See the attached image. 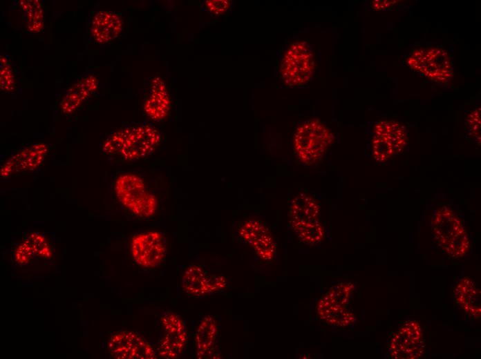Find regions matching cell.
I'll use <instances>...</instances> for the list:
<instances>
[{
    "label": "cell",
    "mask_w": 481,
    "mask_h": 359,
    "mask_svg": "<svg viewBox=\"0 0 481 359\" xmlns=\"http://www.w3.org/2000/svg\"><path fill=\"white\" fill-rule=\"evenodd\" d=\"M52 251L46 239L41 234L32 232L27 235L15 252L16 262L25 264L35 257L50 258Z\"/></svg>",
    "instance_id": "obj_19"
},
{
    "label": "cell",
    "mask_w": 481,
    "mask_h": 359,
    "mask_svg": "<svg viewBox=\"0 0 481 359\" xmlns=\"http://www.w3.org/2000/svg\"><path fill=\"white\" fill-rule=\"evenodd\" d=\"M109 353L117 359H155V351L138 334L128 331L115 333L108 343Z\"/></svg>",
    "instance_id": "obj_10"
},
{
    "label": "cell",
    "mask_w": 481,
    "mask_h": 359,
    "mask_svg": "<svg viewBox=\"0 0 481 359\" xmlns=\"http://www.w3.org/2000/svg\"><path fill=\"white\" fill-rule=\"evenodd\" d=\"M396 2L395 0H375L370 3V6L375 10H384L391 8Z\"/></svg>",
    "instance_id": "obj_29"
},
{
    "label": "cell",
    "mask_w": 481,
    "mask_h": 359,
    "mask_svg": "<svg viewBox=\"0 0 481 359\" xmlns=\"http://www.w3.org/2000/svg\"><path fill=\"white\" fill-rule=\"evenodd\" d=\"M227 285L224 277L209 274L198 265H192L185 271L181 278V286L189 294L202 296L218 291Z\"/></svg>",
    "instance_id": "obj_13"
},
{
    "label": "cell",
    "mask_w": 481,
    "mask_h": 359,
    "mask_svg": "<svg viewBox=\"0 0 481 359\" xmlns=\"http://www.w3.org/2000/svg\"><path fill=\"white\" fill-rule=\"evenodd\" d=\"M375 135L384 137L393 146L395 153L401 152L407 143L405 128L393 120H381L375 126Z\"/></svg>",
    "instance_id": "obj_22"
},
{
    "label": "cell",
    "mask_w": 481,
    "mask_h": 359,
    "mask_svg": "<svg viewBox=\"0 0 481 359\" xmlns=\"http://www.w3.org/2000/svg\"><path fill=\"white\" fill-rule=\"evenodd\" d=\"M208 10L215 14H221L225 12L230 6V1L228 0H209L205 1Z\"/></svg>",
    "instance_id": "obj_28"
},
{
    "label": "cell",
    "mask_w": 481,
    "mask_h": 359,
    "mask_svg": "<svg viewBox=\"0 0 481 359\" xmlns=\"http://www.w3.org/2000/svg\"><path fill=\"white\" fill-rule=\"evenodd\" d=\"M123 22L117 14L102 10L93 17L91 32L95 41L106 43L115 39L122 30Z\"/></svg>",
    "instance_id": "obj_16"
},
{
    "label": "cell",
    "mask_w": 481,
    "mask_h": 359,
    "mask_svg": "<svg viewBox=\"0 0 481 359\" xmlns=\"http://www.w3.org/2000/svg\"><path fill=\"white\" fill-rule=\"evenodd\" d=\"M240 236L255 251L257 255L270 260L275 252V244L268 228L261 221L249 220L239 229Z\"/></svg>",
    "instance_id": "obj_14"
},
{
    "label": "cell",
    "mask_w": 481,
    "mask_h": 359,
    "mask_svg": "<svg viewBox=\"0 0 481 359\" xmlns=\"http://www.w3.org/2000/svg\"><path fill=\"white\" fill-rule=\"evenodd\" d=\"M372 150L374 158L378 162H384L395 154L392 144L386 139L376 136L372 141Z\"/></svg>",
    "instance_id": "obj_26"
},
{
    "label": "cell",
    "mask_w": 481,
    "mask_h": 359,
    "mask_svg": "<svg viewBox=\"0 0 481 359\" xmlns=\"http://www.w3.org/2000/svg\"><path fill=\"white\" fill-rule=\"evenodd\" d=\"M334 142L330 130L317 119L299 126L294 135V148L299 159L307 164L319 162Z\"/></svg>",
    "instance_id": "obj_4"
},
{
    "label": "cell",
    "mask_w": 481,
    "mask_h": 359,
    "mask_svg": "<svg viewBox=\"0 0 481 359\" xmlns=\"http://www.w3.org/2000/svg\"><path fill=\"white\" fill-rule=\"evenodd\" d=\"M314 68L312 51L306 43L292 44L283 57L280 73L288 86H302L311 79Z\"/></svg>",
    "instance_id": "obj_5"
},
{
    "label": "cell",
    "mask_w": 481,
    "mask_h": 359,
    "mask_svg": "<svg viewBox=\"0 0 481 359\" xmlns=\"http://www.w3.org/2000/svg\"><path fill=\"white\" fill-rule=\"evenodd\" d=\"M413 70L439 83L448 81L453 76L451 57L441 48H426L415 50L407 60Z\"/></svg>",
    "instance_id": "obj_6"
},
{
    "label": "cell",
    "mask_w": 481,
    "mask_h": 359,
    "mask_svg": "<svg viewBox=\"0 0 481 359\" xmlns=\"http://www.w3.org/2000/svg\"><path fill=\"white\" fill-rule=\"evenodd\" d=\"M114 188L120 202L134 215L147 218L155 214L157 198L148 191L140 176L133 173L122 174L116 179Z\"/></svg>",
    "instance_id": "obj_3"
},
{
    "label": "cell",
    "mask_w": 481,
    "mask_h": 359,
    "mask_svg": "<svg viewBox=\"0 0 481 359\" xmlns=\"http://www.w3.org/2000/svg\"><path fill=\"white\" fill-rule=\"evenodd\" d=\"M15 79L10 63L3 55L0 58V88L4 93L12 92L15 88Z\"/></svg>",
    "instance_id": "obj_25"
},
{
    "label": "cell",
    "mask_w": 481,
    "mask_h": 359,
    "mask_svg": "<svg viewBox=\"0 0 481 359\" xmlns=\"http://www.w3.org/2000/svg\"><path fill=\"white\" fill-rule=\"evenodd\" d=\"M171 108V99L164 81L159 77L151 80L150 94L144 102V110L152 120L164 119Z\"/></svg>",
    "instance_id": "obj_15"
},
{
    "label": "cell",
    "mask_w": 481,
    "mask_h": 359,
    "mask_svg": "<svg viewBox=\"0 0 481 359\" xmlns=\"http://www.w3.org/2000/svg\"><path fill=\"white\" fill-rule=\"evenodd\" d=\"M453 295L456 303L469 317L480 318V291L470 278L460 279L455 287Z\"/></svg>",
    "instance_id": "obj_17"
},
{
    "label": "cell",
    "mask_w": 481,
    "mask_h": 359,
    "mask_svg": "<svg viewBox=\"0 0 481 359\" xmlns=\"http://www.w3.org/2000/svg\"><path fill=\"white\" fill-rule=\"evenodd\" d=\"M97 88V79L93 75H88L78 80L67 91L60 102L63 113L70 114L75 111Z\"/></svg>",
    "instance_id": "obj_18"
},
{
    "label": "cell",
    "mask_w": 481,
    "mask_h": 359,
    "mask_svg": "<svg viewBox=\"0 0 481 359\" xmlns=\"http://www.w3.org/2000/svg\"><path fill=\"white\" fill-rule=\"evenodd\" d=\"M319 318L324 322L337 327H346L355 321L354 314L345 305L331 302L322 297L317 306Z\"/></svg>",
    "instance_id": "obj_20"
},
{
    "label": "cell",
    "mask_w": 481,
    "mask_h": 359,
    "mask_svg": "<svg viewBox=\"0 0 481 359\" xmlns=\"http://www.w3.org/2000/svg\"><path fill=\"white\" fill-rule=\"evenodd\" d=\"M19 5L25 13L28 29L32 32H40L44 28V10L40 1L22 0Z\"/></svg>",
    "instance_id": "obj_23"
},
{
    "label": "cell",
    "mask_w": 481,
    "mask_h": 359,
    "mask_svg": "<svg viewBox=\"0 0 481 359\" xmlns=\"http://www.w3.org/2000/svg\"><path fill=\"white\" fill-rule=\"evenodd\" d=\"M353 285L351 283L341 282L332 287L323 297L331 302L346 305L350 300Z\"/></svg>",
    "instance_id": "obj_24"
},
{
    "label": "cell",
    "mask_w": 481,
    "mask_h": 359,
    "mask_svg": "<svg viewBox=\"0 0 481 359\" xmlns=\"http://www.w3.org/2000/svg\"><path fill=\"white\" fill-rule=\"evenodd\" d=\"M131 251L133 260L140 266L155 267L165 258L164 239L158 231L138 233L131 239Z\"/></svg>",
    "instance_id": "obj_9"
},
{
    "label": "cell",
    "mask_w": 481,
    "mask_h": 359,
    "mask_svg": "<svg viewBox=\"0 0 481 359\" xmlns=\"http://www.w3.org/2000/svg\"><path fill=\"white\" fill-rule=\"evenodd\" d=\"M289 217L292 229L303 243L314 245L322 241L324 231L319 205L310 195L301 193L292 200Z\"/></svg>",
    "instance_id": "obj_2"
},
{
    "label": "cell",
    "mask_w": 481,
    "mask_h": 359,
    "mask_svg": "<svg viewBox=\"0 0 481 359\" xmlns=\"http://www.w3.org/2000/svg\"><path fill=\"white\" fill-rule=\"evenodd\" d=\"M165 329L164 337L159 347L161 358L176 359L182 353L187 341V332L182 319L174 313L168 312L161 317Z\"/></svg>",
    "instance_id": "obj_12"
},
{
    "label": "cell",
    "mask_w": 481,
    "mask_h": 359,
    "mask_svg": "<svg viewBox=\"0 0 481 359\" xmlns=\"http://www.w3.org/2000/svg\"><path fill=\"white\" fill-rule=\"evenodd\" d=\"M433 237L438 246L449 256L460 258L469 249V240L461 220L449 207L437 209L431 220Z\"/></svg>",
    "instance_id": "obj_1"
},
{
    "label": "cell",
    "mask_w": 481,
    "mask_h": 359,
    "mask_svg": "<svg viewBox=\"0 0 481 359\" xmlns=\"http://www.w3.org/2000/svg\"><path fill=\"white\" fill-rule=\"evenodd\" d=\"M48 153L45 144L29 145L10 157L1 166L0 175L3 178L13 175L32 171L39 167Z\"/></svg>",
    "instance_id": "obj_11"
},
{
    "label": "cell",
    "mask_w": 481,
    "mask_h": 359,
    "mask_svg": "<svg viewBox=\"0 0 481 359\" xmlns=\"http://www.w3.org/2000/svg\"><path fill=\"white\" fill-rule=\"evenodd\" d=\"M161 139L160 132L149 125L126 128L124 142L120 155L126 161L147 157L155 151Z\"/></svg>",
    "instance_id": "obj_7"
},
{
    "label": "cell",
    "mask_w": 481,
    "mask_h": 359,
    "mask_svg": "<svg viewBox=\"0 0 481 359\" xmlns=\"http://www.w3.org/2000/svg\"><path fill=\"white\" fill-rule=\"evenodd\" d=\"M218 335V327L215 319L207 316L200 323L196 334L197 358L210 356Z\"/></svg>",
    "instance_id": "obj_21"
},
{
    "label": "cell",
    "mask_w": 481,
    "mask_h": 359,
    "mask_svg": "<svg viewBox=\"0 0 481 359\" xmlns=\"http://www.w3.org/2000/svg\"><path fill=\"white\" fill-rule=\"evenodd\" d=\"M421 327L416 321H407L393 336L389 344L392 358L417 359L424 351Z\"/></svg>",
    "instance_id": "obj_8"
},
{
    "label": "cell",
    "mask_w": 481,
    "mask_h": 359,
    "mask_svg": "<svg viewBox=\"0 0 481 359\" xmlns=\"http://www.w3.org/2000/svg\"><path fill=\"white\" fill-rule=\"evenodd\" d=\"M480 108L475 109L471 112L468 118L469 131L474 137L480 142L481 126Z\"/></svg>",
    "instance_id": "obj_27"
}]
</instances>
